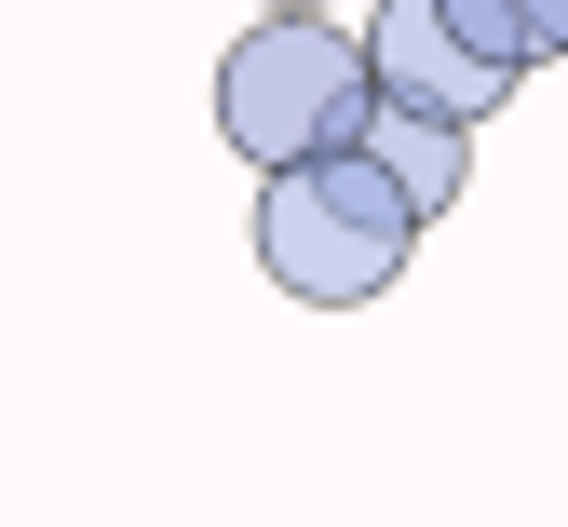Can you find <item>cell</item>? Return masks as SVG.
Listing matches in <instances>:
<instances>
[{"label": "cell", "mask_w": 568, "mask_h": 527, "mask_svg": "<svg viewBox=\"0 0 568 527\" xmlns=\"http://www.w3.org/2000/svg\"><path fill=\"white\" fill-rule=\"evenodd\" d=\"M217 135L244 176H284V163H325V149L366 135V54H352L338 14H257L231 54H217Z\"/></svg>", "instance_id": "2"}, {"label": "cell", "mask_w": 568, "mask_h": 527, "mask_svg": "<svg viewBox=\"0 0 568 527\" xmlns=\"http://www.w3.org/2000/svg\"><path fill=\"white\" fill-rule=\"evenodd\" d=\"M352 149H366V163L406 190V216H419V231H434V216L474 190V122H434V109H379V95H366V135H352Z\"/></svg>", "instance_id": "4"}, {"label": "cell", "mask_w": 568, "mask_h": 527, "mask_svg": "<svg viewBox=\"0 0 568 527\" xmlns=\"http://www.w3.org/2000/svg\"><path fill=\"white\" fill-rule=\"evenodd\" d=\"M406 257H419V216H406V190L366 149H325V163L257 176V271L298 297V312H366V297L406 284Z\"/></svg>", "instance_id": "1"}, {"label": "cell", "mask_w": 568, "mask_h": 527, "mask_svg": "<svg viewBox=\"0 0 568 527\" xmlns=\"http://www.w3.org/2000/svg\"><path fill=\"white\" fill-rule=\"evenodd\" d=\"M257 14H338V0H257Z\"/></svg>", "instance_id": "5"}, {"label": "cell", "mask_w": 568, "mask_h": 527, "mask_svg": "<svg viewBox=\"0 0 568 527\" xmlns=\"http://www.w3.org/2000/svg\"><path fill=\"white\" fill-rule=\"evenodd\" d=\"M352 54H366V95H379V109H434V122H501V109L528 95V68L474 54V41L447 28V0H366Z\"/></svg>", "instance_id": "3"}]
</instances>
